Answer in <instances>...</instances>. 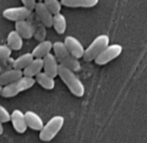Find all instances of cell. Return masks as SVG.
Here are the masks:
<instances>
[{"label":"cell","instance_id":"cell-2","mask_svg":"<svg viewBox=\"0 0 147 143\" xmlns=\"http://www.w3.org/2000/svg\"><path fill=\"white\" fill-rule=\"evenodd\" d=\"M53 54L55 55L57 61L59 64L63 66H66L69 69L73 70V71H79L81 65H80L79 59L74 57L71 53L68 51V49L65 47L63 42L61 41H56L53 43L52 46Z\"/></svg>","mask_w":147,"mask_h":143},{"label":"cell","instance_id":"cell-5","mask_svg":"<svg viewBox=\"0 0 147 143\" xmlns=\"http://www.w3.org/2000/svg\"><path fill=\"white\" fill-rule=\"evenodd\" d=\"M109 44V36L106 34L98 35L94 40L89 44L86 49H84L83 57L85 61H92L96 58L97 55Z\"/></svg>","mask_w":147,"mask_h":143},{"label":"cell","instance_id":"cell-7","mask_svg":"<svg viewBox=\"0 0 147 143\" xmlns=\"http://www.w3.org/2000/svg\"><path fill=\"white\" fill-rule=\"evenodd\" d=\"M122 52V46L120 44H111L107 45L94 59L95 63L98 65H104L108 62L112 61L117 58Z\"/></svg>","mask_w":147,"mask_h":143},{"label":"cell","instance_id":"cell-17","mask_svg":"<svg viewBox=\"0 0 147 143\" xmlns=\"http://www.w3.org/2000/svg\"><path fill=\"white\" fill-rule=\"evenodd\" d=\"M99 0H61V4L71 8H91L97 5Z\"/></svg>","mask_w":147,"mask_h":143},{"label":"cell","instance_id":"cell-20","mask_svg":"<svg viewBox=\"0 0 147 143\" xmlns=\"http://www.w3.org/2000/svg\"><path fill=\"white\" fill-rule=\"evenodd\" d=\"M52 27L56 31L58 34H63L65 33L66 29H67V21L66 18L61 12L53 15L52 20Z\"/></svg>","mask_w":147,"mask_h":143},{"label":"cell","instance_id":"cell-28","mask_svg":"<svg viewBox=\"0 0 147 143\" xmlns=\"http://www.w3.org/2000/svg\"><path fill=\"white\" fill-rule=\"evenodd\" d=\"M1 93H2V86L0 85V96H1Z\"/></svg>","mask_w":147,"mask_h":143},{"label":"cell","instance_id":"cell-22","mask_svg":"<svg viewBox=\"0 0 147 143\" xmlns=\"http://www.w3.org/2000/svg\"><path fill=\"white\" fill-rule=\"evenodd\" d=\"M43 3H44L45 6L50 10V12L53 15L61 12L62 4L59 0H43Z\"/></svg>","mask_w":147,"mask_h":143},{"label":"cell","instance_id":"cell-6","mask_svg":"<svg viewBox=\"0 0 147 143\" xmlns=\"http://www.w3.org/2000/svg\"><path fill=\"white\" fill-rule=\"evenodd\" d=\"M32 11L30 8L26 6H14V7L6 8L2 12V15L5 19L10 21H20V20H27L31 16Z\"/></svg>","mask_w":147,"mask_h":143},{"label":"cell","instance_id":"cell-29","mask_svg":"<svg viewBox=\"0 0 147 143\" xmlns=\"http://www.w3.org/2000/svg\"><path fill=\"white\" fill-rule=\"evenodd\" d=\"M36 1H43V0H36Z\"/></svg>","mask_w":147,"mask_h":143},{"label":"cell","instance_id":"cell-18","mask_svg":"<svg viewBox=\"0 0 147 143\" xmlns=\"http://www.w3.org/2000/svg\"><path fill=\"white\" fill-rule=\"evenodd\" d=\"M35 81L38 83L41 87H43L46 90H52L55 87V80L54 77L50 76L49 74L45 73L44 71H41L35 76Z\"/></svg>","mask_w":147,"mask_h":143},{"label":"cell","instance_id":"cell-9","mask_svg":"<svg viewBox=\"0 0 147 143\" xmlns=\"http://www.w3.org/2000/svg\"><path fill=\"white\" fill-rule=\"evenodd\" d=\"M63 43H64V45H65L66 48L68 49V51H69L74 57L78 58V59L83 57L84 49L85 48H84L82 43L80 42L76 37L71 36V35H68V36L65 37Z\"/></svg>","mask_w":147,"mask_h":143},{"label":"cell","instance_id":"cell-4","mask_svg":"<svg viewBox=\"0 0 147 143\" xmlns=\"http://www.w3.org/2000/svg\"><path fill=\"white\" fill-rule=\"evenodd\" d=\"M64 117L63 116H53L47 123L43 125L42 129L39 131V139L42 141L48 142L54 139L55 136L59 133L64 125Z\"/></svg>","mask_w":147,"mask_h":143},{"label":"cell","instance_id":"cell-14","mask_svg":"<svg viewBox=\"0 0 147 143\" xmlns=\"http://www.w3.org/2000/svg\"><path fill=\"white\" fill-rule=\"evenodd\" d=\"M43 69V60L42 58H33V60L22 70L23 75L29 76V77H35L39 72Z\"/></svg>","mask_w":147,"mask_h":143},{"label":"cell","instance_id":"cell-16","mask_svg":"<svg viewBox=\"0 0 147 143\" xmlns=\"http://www.w3.org/2000/svg\"><path fill=\"white\" fill-rule=\"evenodd\" d=\"M52 46L53 43L50 40H42L33 48L31 53H32L33 57L35 58H43L45 55L51 52Z\"/></svg>","mask_w":147,"mask_h":143},{"label":"cell","instance_id":"cell-13","mask_svg":"<svg viewBox=\"0 0 147 143\" xmlns=\"http://www.w3.org/2000/svg\"><path fill=\"white\" fill-rule=\"evenodd\" d=\"M24 115H25V121L27 124V127H29L32 130H35V131H40L42 129L44 122L37 113H35L32 110H28L24 113Z\"/></svg>","mask_w":147,"mask_h":143},{"label":"cell","instance_id":"cell-15","mask_svg":"<svg viewBox=\"0 0 147 143\" xmlns=\"http://www.w3.org/2000/svg\"><path fill=\"white\" fill-rule=\"evenodd\" d=\"M15 30L23 37V39H30L34 34V29L31 23L27 20H20L15 22Z\"/></svg>","mask_w":147,"mask_h":143},{"label":"cell","instance_id":"cell-3","mask_svg":"<svg viewBox=\"0 0 147 143\" xmlns=\"http://www.w3.org/2000/svg\"><path fill=\"white\" fill-rule=\"evenodd\" d=\"M35 83H36V81H35L34 77L23 75L19 79L2 86L1 96H3L4 98H11V97H14L19 93L23 92V91L30 89Z\"/></svg>","mask_w":147,"mask_h":143},{"label":"cell","instance_id":"cell-21","mask_svg":"<svg viewBox=\"0 0 147 143\" xmlns=\"http://www.w3.org/2000/svg\"><path fill=\"white\" fill-rule=\"evenodd\" d=\"M33 55L31 52H26L24 54L18 56L16 59H13V63H12V67L16 68V69L23 70L28 64L33 60Z\"/></svg>","mask_w":147,"mask_h":143},{"label":"cell","instance_id":"cell-26","mask_svg":"<svg viewBox=\"0 0 147 143\" xmlns=\"http://www.w3.org/2000/svg\"><path fill=\"white\" fill-rule=\"evenodd\" d=\"M22 4H23L24 6H26V7L30 8L31 10L34 9L35 7V4H36V0H21Z\"/></svg>","mask_w":147,"mask_h":143},{"label":"cell","instance_id":"cell-24","mask_svg":"<svg viewBox=\"0 0 147 143\" xmlns=\"http://www.w3.org/2000/svg\"><path fill=\"white\" fill-rule=\"evenodd\" d=\"M10 114L9 111L5 108L4 106L0 105V122L1 123H7L10 121Z\"/></svg>","mask_w":147,"mask_h":143},{"label":"cell","instance_id":"cell-25","mask_svg":"<svg viewBox=\"0 0 147 143\" xmlns=\"http://www.w3.org/2000/svg\"><path fill=\"white\" fill-rule=\"evenodd\" d=\"M12 63H13V59L11 58H7V59L0 60V73L3 72L4 70H7L12 67Z\"/></svg>","mask_w":147,"mask_h":143},{"label":"cell","instance_id":"cell-1","mask_svg":"<svg viewBox=\"0 0 147 143\" xmlns=\"http://www.w3.org/2000/svg\"><path fill=\"white\" fill-rule=\"evenodd\" d=\"M58 76L60 79L64 82L70 92L73 95L77 97H81L84 95V85L81 82V80L78 78V76L75 74V71L69 69L66 66H63L59 64V69H58Z\"/></svg>","mask_w":147,"mask_h":143},{"label":"cell","instance_id":"cell-10","mask_svg":"<svg viewBox=\"0 0 147 143\" xmlns=\"http://www.w3.org/2000/svg\"><path fill=\"white\" fill-rule=\"evenodd\" d=\"M10 122L12 123L14 130L17 133H25L27 130V124L25 121V115L20 109H14L10 114Z\"/></svg>","mask_w":147,"mask_h":143},{"label":"cell","instance_id":"cell-8","mask_svg":"<svg viewBox=\"0 0 147 143\" xmlns=\"http://www.w3.org/2000/svg\"><path fill=\"white\" fill-rule=\"evenodd\" d=\"M33 10L35 11L37 17L39 18V20H40L43 25L46 26V27H52L53 14L45 6L43 1H37Z\"/></svg>","mask_w":147,"mask_h":143},{"label":"cell","instance_id":"cell-27","mask_svg":"<svg viewBox=\"0 0 147 143\" xmlns=\"http://www.w3.org/2000/svg\"><path fill=\"white\" fill-rule=\"evenodd\" d=\"M3 131H4V128H3V123L0 122V135L3 134Z\"/></svg>","mask_w":147,"mask_h":143},{"label":"cell","instance_id":"cell-23","mask_svg":"<svg viewBox=\"0 0 147 143\" xmlns=\"http://www.w3.org/2000/svg\"><path fill=\"white\" fill-rule=\"evenodd\" d=\"M11 54H12V49L8 45L0 44V60L7 59V58L11 56Z\"/></svg>","mask_w":147,"mask_h":143},{"label":"cell","instance_id":"cell-19","mask_svg":"<svg viewBox=\"0 0 147 143\" xmlns=\"http://www.w3.org/2000/svg\"><path fill=\"white\" fill-rule=\"evenodd\" d=\"M7 45L12 50H20L23 46V37L14 29L7 35Z\"/></svg>","mask_w":147,"mask_h":143},{"label":"cell","instance_id":"cell-12","mask_svg":"<svg viewBox=\"0 0 147 143\" xmlns=\"http://www.w3.org/2000/svg\"><path fill=\"white\" fill-rule=\"evenodd\" d=\"M21 76H23V72L20 69L11 67L7 70H4L3 72L0 73V85L4 86L6 84L11 83V82L19 79Z\"/></svg>","mask_w":147,"mask_h":143},{"label":"cell","instance_id":"cell-11","mask_svg":"<svg viewBox=\"0 0 147 143\" xmlns=\"http://www.w3.org/2000/svg\"><path fill=\"white\" fill-rule=\"evenodd\" d=\"M42 60H43V71L54 78L56 76H58L59 62L57 61L55 55L50 52L47 55H45L42 58Z\"/></svg>","mask_w":147,"mask_h":143}]
</instances>
